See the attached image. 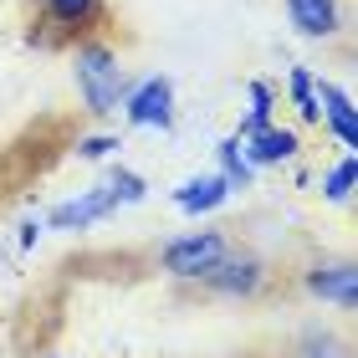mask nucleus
I'll list each match as a JSON object with an SVG mask.
<instances>
[{
  "label": "nucleus",
  "mask_w": 358,
  "mask_h": 358,
  "mask_svg": "<svg viewBox=\"0 0 358 358\" xmlns=\"http://www.w3.org/2000/svg\"><path fill=\"white\" fill-rule=\"evenodd\" d=\"M143 194H149L143 174H134V169H113L108 185H92V189H83V194H72V200L52 205L46 225H52V231H87V225H97L103 215H113L118 205H138Z\"/></svg>",
  "instance_id": "f257e3e1"
},
{
  "label": "nucleus",
  "mask_w": 358,
  "mask_h": 358,
  "mask_svg": "<svg viewBox=\"0 0 358 358\" xmlns=\"http://www.w3.org/2000/svg\"><path fill=\"white\" fill-rule=\"evenodd\" d=\"M72 77H77V92H83L87 113L108 118V113L123 108V97H128V72H123V62H118L113 46H103V41L77 46V52H72Z\"/></svg>",
  "instance_id": "f03ea898"
},
{
  "label": "nucleus",
  "mask_w": 358,
  "mask_h": 358,
  "mask_svg": "<svg viewBox=\"0 0 358 358\" xmlns=\"http://www.w3.org/2000/svg\"><path fill=\"white\" fill-rule=\"evenodd\" d=\"M225 251H231V241L220 231H189V236H174L159 262H164V271L179 276V282H205V276L220 266Z\"/></svg>",
  "instance_id": "7ed1b4c3"
},
{
  "label": "nucleus",
  "mask_w": 358,
  "mask_h": 358,
  "mask_svg": "<svg viewBox=\"0 0 358 358\" xmlns=\"http://www.w3.org/2000/svg\"><path fill=\"white\" fill-rule=\"evenodd\" d=\"M123 113L134 128H169L174 123V83L169 77H143L138 87H128Z\"/></svg>",
  "instance_id": "20e7f679"
},
{
  "label": "nucleus",
  "mask_w": 358,
  "mask_h": 358,
  "mask_svg": "<svg viewBox=\"0 0 358 358\" xmlns=\"http://www.w3.org/2000/svg\"><path fill=\"white\" fill-rule=\"evenodd\" d=\"M241 154H246L251 169H271V164H287V159H297L302 138L292 134V128H276V123H262L256 134H241Z\"/></svg>",
  "instance_id": "39448f33"
},
{
  "label": "nucleus",
  "mask_w": 358,
  "mask_h": 358,
  "mask_svg": "<svg viewBox=\"0 0 358 358\" xmlns=\"http://www.w3.org/2000/svg\"><path fill=\"white\" fill-rule=\"evenodd\" d=\"M313 92H317V118L328 123V134L353 154L358 149V108H353V97L338 83H313Z\"/></svg>",
  "instance_id": "423d86ee"
},
{
  "label": "nucleus",
  "mask_w": 358,
  "mask_h": 358,
  "mask_svg": "<svg viewBox=\"0 0 358 358\" xmlns=\"http://www.w3.org/2000/svg\"><path fill=\"white\" fill-rule=\"evenodd\" d=\"M307 292H313L317 302H338V307H353V302H358V271H353V262L313 266V271H307Z\"/></svg>",
  "instance_id": "0eeeda50"
},
{
  "label": "nucleus",
  "mask_w": 358,
  "mask_h": 358,
  "mask_svg": "<svg viewBox=\"0 0 358 358\" xmlns=\"http://www.w3.org/2000/svg\"><path fill=\"white\" fill-rule=\"evenodd\" d=\"M262 276H266V271H262V262H256V256H231V251H225L220 266L210 271L205 282L215 287V292H225V297H251V292L262 287Z\"/></svg>",
  "instance_id": "6e6552de"
},
{
  "label": "nucleus",
  "mask_w": 358,
  "mask_h": 358,
  "mask_svg": "<svg viewBox=\"0 0 358 358\" xmlns=\"http://www.w3.org/2000/svg\"><path fill=\"white\" fill-rule=\"evenodd\" d=\"M225 200H231V185H225L220 174H194L174 189V205L185 210V215H210V210H220Z\"/></svg>",
  "instance_id": "1a4fd4ad"
},
{
  "label": "nucleus",
  "mask_w": 358,
  "mask_h": 358,
  "mask_svg": "<svg viewBox=\"0 0 358 358\" xmlns=\"http://www.w3.org/2000/svg\"><path fill=\"white\" fill-rule=\"evenodd\" d=\"M287 15L302 36H333L338 31V0H287Z\"/></svg>",
  "instance_id": "9d476101"
},
{
  "label": "nucleus",
  "mask_w": 358,
  "mask_h": 358,
  "mask_svg": "<svg viewBox=\"0 0 358 358\" xmlns=\"http://www.w3.org/2000/svg\"><path fill=\"white\" fill-rule=\"evenodd\" d=\"M215 159H220V179H225L231 189H246V185H251L256 169L246 164V154H241L236 138H220V143H215Z\"/></svg>",
  "instance_id": "9b49d317"
},
{
  "label": "nucleus",
  "mask_w": 358,
  "mask_h": 358,
  "mask_svg": "<svg viewBox=\"0 0 358 358\" xmlns=\"http://www.w3.org/2000/svg\"><path fill=\"white\" fill-rule=\"evenodd\" d=\"M353 174H358V164H353V154H343L338 164L322 174V194H328L333 205H348L353 200Z\"/></svg>",
  "instance_id": "f8f14e48"
},
{
  "label": "nucleus",
  "mask_w": 358,
  "mask_h": 358,
  "mask_svg": "<svg viewBox=\"0 0 358 358\" xmlns=\"http://www.w3.org/2000/svg\"><path fill=\"white\" fill-rule=\"evenodd\" d=\"M246 92H251V108H246V118H241L236 138H241V134H256V128H262V123H271V103H276L266 83H251Z\"/></svg>",
  "instance_id": "ddd939ff"
},
{
  "label": "nucleus",
  "mask_w": 358,
  "mask_h": 358,
  "mask_svg": "<svg viewBox=\"0 0 358 358\" xmlns=\"http://www.w3.org/2000/svg\"><path fill=\"white\" fill-rule=\"evenodd\" d=\"M287 87H292V103H297V113H302L307 123H317V92H313V72H307V67H297V72L287 77Z\"/></svg>",
  "instance_id": "4468645a"
},
{
  "label": "nucleus",
  "mask_w": 358,
  "mask_h": 358,
  "mask_svg": "<svg viewBox=\"0 0 358 358\" xmlns=\"http://www.w3.org/2000/svg\"><path fill=\"white\" fill-rule=\"evenodd\" d=\"M92 10H97V0H46V15H52V26H83Z\"/></svg>",
  "instance_id": "2eb2a0df"
},
{
  "label": "nucleus",
  "mask_w": 358,
  "mask_h": 358,
  "mask_svg": "<svg viewBox=\"0 0 358 358\" xmlns=\"http://www.w3.org/2000/svg\"><path fill=\"white\" fill-rule=\"evenodd\" d=\"M113 149H123L113 134H92V138H77V159H87V164H97V159H108Z\"/></svg>",
  "instance_id": "dca6fc26"
},
{
  "label": "nucleus",
  "mask_w": 358,
  "mask_h": 358,
  "mask_svg": "<svg viewBox=\"0 0 358 358\" xmlns=\"http://www.w3.org/2000/svg\"><path fill=\"white\" fill-rule=\"evenodd\" d=\"M36 236H41V220H26L21 225V246H36Z\"/></svg>",
  "instance_id": "f3484780"
},
{
  "label": "nucleus",
  "mask_w": 358,
  "mask_h": 358,
  "mask_svg": "<svg viewBox=\"0 0 358 358\" xmlns=\"http://www.w3.org/2000/svg\"><path fill=\"white\" fill-rule=\"evenodd\" d=\"M297 358H338V353H322V348H313V353H297Z\"/></svg>",
  "instance_id": "a211bd4d"
}]
</instances>
